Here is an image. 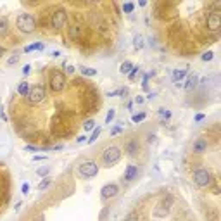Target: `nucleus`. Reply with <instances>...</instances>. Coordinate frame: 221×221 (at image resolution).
<instances>
[{"mask_svg": "<svg viewBox=\"0 0 221 221\" xmlns=\"http://www.w3.org/2000/svg\"><path fill=\"white\" fill-rule=\"evenodd\" d=\"M43 159H47V155H35L33 161H43Z\"/></svg>", "mask_w": 221, "mask_h": 221, "instance_id": "58836bf2", "label": "nucleus"}, {"mask_svg": "<svg viewBox=\"0 0 221 221\" xmlns=\"http://www.w3.org/2000/svg\"><path fill=\"white\" fill-rule=\"evenodd\" d=\"M159 116H161V118H166V119H169V118H171V112H169L168 109H164V107H161V109H159Z\"/></svg>", "mask_w": 221, "mask_h": 221, "instance_id": "393cba45", "label": "nucleus"}, {"mask_svg": "<svg viewBox=\"0 0 221 221\" xmlns=\"http://www.w3.org/2000/svg\"><path fill=\"white\" fill-rule=\"evenodd\" d=\"M21 192H23V195H28L29 193V185L28 183H23V185H21Z\"/></svg>", "mask_w": 221, "mask_h": 221, "instance_id": "7c9ffc66", "label": "nucleus"}, {"mask_svg": "<svg viewBox=\"0 0 221 221\" xmlns=\"http://www.w3.org/2000/svg\"><path fill=\"white\" fill-rule=\"evenodd\" d=\"M52 55H54V57H59V55H61V52H59V50H55V52H52Z\"/></svg>", "mask_w": 221, "mask_h": 221, "instance_id": "a18cd8bd", "label": "nucleus"}, {"mask_svg": "<svg viewBox=\"0 0 221 221\" xmlns=\"http://www.w3.org/2000/svg\"><path fill=\"white\" fill-rule=\"evenodd\" d=\"M67 35H69L71 40H80L83 36V28L78 26V24H73V26H69V29H67Z\"/></svg>", "mask_w": 221, "mask_h": 221, "instance_id": "f8f14e48", "label": "nucleus"}, {"mask_svg": "<svg viewBox=\"0 0 221 221\" xmlns=\"http://www.w3.org/2000/svg\"><path fill=\"white\" fill-rule=\"evenodd\" d=\"M145 119V114L142 112V114H135V116H131V121L133 123H140V121H144Z\"/></svg>", "mask_w": 221, "mask_h": 221, "instance_id": "cd10ccee", "label": "nucleus"}, {"mask_svg": "<svg viewBox=\"0 0 221 221\" xmlns=\"http://www.w3.org/2000/svg\"><path fill=\"white\" fill-rule=\"evenodd\" d=\"M221 28V16L218 12H212V14L207 16V29L209 31H218Z\"/></svg>", "mask_w": 221, "mask_h": 221, "instance_id": "9d476101", "label": "nucleus"}, {"mask_svg": "<svg viewBox=\"0 0 221 221\" xmlns=\"http://www.w3.org/2000/svg\"><path fill=\"white\" fill-rule=\"evenodd\" d=\"M202 119H204V114H197V116H195V121H197V123H199V121H202Z\"/></svg>", "mask_w": 221, "mask_h": 221, "instance_id": "c03bdc74", "label": "nucleus"}, {"mask_svg": "<svg viewBox=\"0 0 221 221\" xmlns=\"http://www.w3.org/2000/svg\"><path fill=\"white\" fill-rule=\"evenodd\" d=\"M137 176H138V166H135V164L126 166V169H125V180L126 182H133Z\"/></svg>", "mask_w": 221, "mask_h": 221, "instance_id": "9b49d317", "label": "nucleus"}, {"mask_svg": "<svg viewBox=\"0 0 221 221\" xmlns=\"http://www.w3.org/2000/svg\"><path fill=\"white\" fill-rule=\"evenodd\" d=\"M19 61V55H14V57H10L9 61H7V66H12V64H16Z\"/></svg>", "mask_w": 221, "mask_h": 221, "instance_id": "2f4dec72", "label": "nucleus"}, {"mask_svg": "<svg viewBox=\"0 0 221 221\" xmlns=\"http://www.w3.org/2000/svg\"><path fill=\"white\" fill-rule=\"evenodd\" d=\"M125 221H140V218L137 216V214H130V216H126Z\"/></svg>", "mask_w": 221, "mask_h": 221, "instance_id": "473e14b6", "label": "nucleus"}, {"mask_svg": "<svg viewBox=\"0 0 221 221\" xmlns=\"http://www.w3.org/2000/svg\"><path fill=\"white\" fill-rule=\"evenodd\" d=\"M118 192H119V187H118L116 183H109V185H106V187H102L100 197L104 199V200H107V199L116 197V195H118Z\"/></svg>", "mask_w": 221, "mask_h": 221, "instance_id": "1a4fd4ad", "label": "nucleus"}, {"mask_svg": "<svg viewBox=\"0 0 221 221\" xmlns=\"http://www.w3.org/2000/svg\"><path fill=\"white\" fill-rule=\"evenodd\" d=\"M173 206V197L171 195H168L166 199H163V202L157 206V209L154 211V216L155 218H164L166 214L169 212V207Z\"/></svg>", "mask_w": 221, "mask_h": 221, "instance_id": "6e6552de", "label": "nucleus"}, {"mask_svg": "<svg viewBox=\"0 0 221 221\" xmlns=\"http://www.w3.org/2000/svg\"><path fill=\"white\" fill-rule=\"evenodd\" d=\"M0 118H2L4 121H7V116L4 114V110H2V107H0Z\"/></svg>", "mask_w": 221, "mask_h": 221, "instance_id": "37998d69", "label": "nucleus"}, {"mask_svg": "<svg viewBox=\"0 0 221 221\" xmlns=\"http://www.w3.org/2000/svg\"><path fill=\"white\" fill-rule=\"evenodd\" d=\"M7 31H9V23L5 17H0V36H5Z\"/></svg>", "mask_w": 221, "mask_h": 221, "instance_id": "f3484780", "label": "nucleus"}, {"mask_svg": "<svg viewBox=\"0 0 221 221\" xmlns=\"http://www.w3.org/2000/svg\"><path fill=\"white\" fill-rule=\"evenodd\" d=\"M131 67H133V64H131L130 61H125V62L119 66V71L125 74V73H130V71H131Z\"/></svg>", "mask_w": 221, "mask_h": 221, "instance_id": "412c9836", "label": "nucleus"}, {"mask_svg": "<svg viewBox=\"0 0 221 221\" xmlns=\"http://www.w3.org/2000/svg\"><path fill=\"white\" fill-rule=\"evenodd\" d=\"M45 97H47V92L42 85H36V87L29 88V93H28V100L31 104H40V102L45 100Z\"/></svg>", "mask_w": 221, "mask_h": 221, "instance_id": "0eeeda50", "label": "nucleus"}, {"mask_svg": "<svg viewBox=\"0 0 221 221\" xmlns=\"http://www.w3.org/2000/svg\"><path fill=\"white\" fill-rule=\"evenodd\" d=\"M133 9H135V5L131 4V2H128V4H125V5H123V12H126V14H130V12H133Z\"/></svg>", "mask_w": 221, "mask_h": 221, "instance_id": "a878e982", "label": "nucleus"}, {"mask_svg": "<svg viewBox=\"0 0 221 221\" xmlns=\"http://www.w3.org/2000/svg\"><path fill=\"white\" fill-rule=\"evenodd\" d=\"M16 26L21 33H33L36 29V21L31 14L28 12H23V14L17 16V21H16Z\"/></svg>", "mask_w": 221, "mask_h": 221, "instance_id": "f257e3e1", "label": "nucleus"}, {"mask_svg": "<svg viewBox=\"0 0 221 221\" xmlns=\"http://www.w3.org/2000/svg\"><path fill=\"white\" fill-rule=\"evenodd\" d=\"M36 173H38V176H45V174L48 173V168H40Z\"/></svg>", "mask_w": 221, "mask_h": 221, "instance_id": "f704fd0d", "label": "nucleus"}, {"mask_svg": "<svg viewBox=\"0 0 221 221\" xmlns=\"http://www.w3.org/2000/svg\"><path fill=\"white\" fill-rule=\"evenodd\" d=\"M29 69H31V66H29V64H26V66L23 67V74H28V73H29Z\"/></svg>", "mask_w": 221, "mask_h": 221, "instance_id": "4c0bfd02", "label": "nucleus"}, {"mask_svg": "<svg viewBox=\"0 0 221 221\" xmlns=\"http://www.w3.org/2000/svg\"><path fill=\"white\" fill-rule=\"evenodd\" d=\"M2 54H4V48H2V47H0V55H2Z\"/></svg>", "mask_w": 221, "mask_h": 221, "instance_id": "49530a36", "label": "nucleus"}, {"mask_svg": "<svg viewBox=\"0 0 221 221\" xmlns=\"http://www.w3.org/2000/svg\"><path fill=\"white\" fill-rule=\"evenodd\" d=\"M85 138H87V137L81 135V137H78V138H76V142H78V144H81V142H85Z\"/></svg>", "mask_w": 221, "mask_h": 221, "instance_id": "79ce46f5", "label": "nucleus"}, {"mask_svg": "<svg viewBox=\"0 0 221 221\" xmlns=\"http://www.w3.org/2000/svg\"><path fill=\"white\" fill-rule=\"evenodd\" d=\"M93 125H95V123L92 119H88L87 123H85V130H93Z\"/></svg>", "mask_w": 221, "mask_h": 221, "instance_id": "72a5a7b5", "label": "nucleus"}, {"mask_svg": "<svg viewBox=\"0 0 221 221\" xmlns=\"http://www.w3.org/2000/svg\"><path fill=\"white\" fill-rule=\"evenodd\" d=\"M212 57H214V54L211 52V50H209V52H206V54H202V61H212Z\"/></svg>", "mask_w": 221, "mask_h": 221, "instance_id": "c85d7f7f", "label": "nucleus"}, {"mask_svg": "<svg viewBox=\"0 0 221 221\" xmlns=\"http://www.w3.org/2000/svg\"><path fill=\"white\" fill-rule=\"evenodd\" d=\"M114 116H116V110H114V109H110L109 112H107V116H106V125H109L110 121L114 119Z\"/></svg>", "mask_w": 221, "mask_h": 221, "instance_id": "bb28decb", "label": "nucleus"}, {"mask_svg": "<svg viewBox=\"0 0 221 221\" xmlns=\"http://www.w3.org/2000/svg\"><path fill=\"white\" fill-rule=\"evenodd\" d=\"M121 131H123V128H121V126H118V128H114V130L110 131V135H112V137H114V135H118V133H121Z\"/></svg>", "mask_w": 221, "mask_h": 221, "instance_id": "e433bc0d", "label": "nucleus"}, {"mask_svg": "<svg viewBox=\"0 0 221 221\" xmlns=\"http://www.w3.org/2000/svg\"><path fill=\"white\" fill-rule=\"evenodd\" d=\"M17 92H19V95L28 97V93H29V85H28L26 81H21V83H19V88H17Z\"/></svg>", "mask_w": 221, "mask_h": 221, "instance_id": "aec40b11", "label": "nucleus"}, {"mask_svg": "<svg viewBox=\"0 0 221 221\" xmlns=\"http://www.w3.org/2000/svg\"><path fill=\"white\" fill-rule=\"evenodd\" d=\"M126 90H116V92H109L107 93V97H114V95H119V93H125Z\"/></svg>", "mask_w": 221, "mask_h": 221, "instance_id": "c9c22d12", "label": "nucleus"}, {"mask_svg": "<svg viewBox=\"0 0 221 221\" xmlns=\"http://www.w3.org/2000/svg\"><path fill=\"white\" fill-rule=\"evenodd\" d=\"M66 71L69 73V74H73V73H74V67H73V66H66Z\"/></svg>", "mask_w": 221, "mask_h": 221, "instance_id": "a19ab883", "label": "nucleus"}, {"mask_svg": "<svg viewBox=\"0 0 221 221\" xmlns=\"http://www.w3.org/2000/svg\"><path fill=\"white\" fill-rule=\"evenodd\" d=\"M102 159H104V163H106L107 166H112V164H116L121 159V149L116 147V145H110V147H107V149L104 150Z\"/></svg>", "mask_w": 221, "mask_h": 221, "instance_id": "7ed1b4c3", "label": "nucleus"}, {"mask_svg": "<svg viewBox=\"0 0 221 221\" xmlns=\"http://www.w3.org/2000/svg\"><path fill=\"white\" fill-rule=\"evenodd\" d=\"M185 74H187V69H174V71H173V81H174V85H176L180 80H183Z\"/></svg>", "mask_w": 221, "mask_h": 221, "instance_id": "dca6fc26", "label": "nucleus"}, {"mask_svg": "<svg viewBox=\"0 0 221 221\" xmlns=\"http://www.w3.org/2000/svg\"><path fill=\"white\" fill-rule=\"evenodd\" d=\"M50 88L55 93H59V92H62L66 88V76L61 71H54L50 74Z\"/></svg>", "mask_w": 221, "mask_h": 221, "instance_id": "39448f33", "label": "nucleus"}, {"mask_svg": "<svg viewBox=\"0 0 221 221\" xmlns=\"http://www.w3.org/2000/svg\"><path fill=\"white\" fill-rule=\"evenodd\" d=\"M67 23V12L64 9H55L50 14V26H52L54 29H62L64 26H66Z\"/></svg>", "mask_w": 221, "mask_h": 221, "instance_id": "f03ea898", "label": "nucleus"}, {"mask_svg": "<svg viewBox=\"0 0 221 221\" xmlns=\"http://www.w3.org/2000/svg\"><path fill=\"white\" fill-rule=\"evenodd\" d=\"M193 182H195V185H199V187H209L212 183V176L207 169L200 168L193 173Z\"/></svg>", "mask_w": 221, "mask_h": 221, "instance_id": "423d86ee", "label": "nucleus"}, {"mask_svg": "<svg viewBox=\"0 0 221 221\" xmlns=\"http://www.w3.org/2000/svg\"><path fill=\"white\" fill-rule=\"evenodd\" d=\"M43 48H45V45L42 43V42H36V43L28 45V47L24 48V52H33V50H43Z\"/></svg>", "mask_w": 221, "mask_h": 221, "instance_id": "6ab92c4d", "label": "nucleus"}, {"mask_svg": "<svg viewBox=\"0 0 221 221\" xmlns=\"http://www.w3.org/2000/svg\"><path fill=\"white\" fill-rule=\"evenodd\" d=\"M197 81H199V78H197V74H190L188 76V80H187V85H185V90H193V88L197 87Z\"/></svg>", "mask_w": 221, "mask_h": 221, "instance_id": "2eb2a0df", "label": "nucleus"}, {"mask_svg": "<svg viewBox=\"0 0 221 221\" xmlns=\"http://www.w3.org/2000/svg\"><path fill=\"white\" fill-rule=\"evenodd\" d=\"M50 183H52V178H43V182L38 183V190H45Z\"/></svg>", "mask_w": 221, "mask_h": 221, "instance_id": "5701e85b", "label": "nucleus"}, {"mask_svg": "<svg viewBox=\"0 0 221 221\" xmlns=\"http://www.w3.org/2000/svg\"><path fill=\"white\" fill-rule=\"evenodd\" d=\"M78 171H80V174L83 178H93L99 173V164L93 163V161H85V163H81L78 166Z\"/></svg>", "mask_w": 221, "mask_h": 221, "instance_id": "20e7f679", "label": "nucleus"}, {"mask_svg": "<svg viewBox=\"0 0 221 221\" xmlns=\"http://www.w3.org/2000/svg\"><path fill=\"white\" fill-rule=\"evenodd\" d=\"M135 102H137V104H144V97H142V95H138L137 99H135Z\"/></svg>", "mask_w": 221, "mask_h": 221, "instance_id": "ea45409f", "label": "nucleus"}, {"mask_svg": "<svg viewBox=\"0 0 221 221\" xmlns=\"http://www.w3.org/2000/svg\"><path fill=\"white\" fill-rule=\"evenodd\" d=\"M206 149H207V140L199 138V140H195V142H193L192 150L195 152V154H202V152H206Z\"/></svg>", "mask_w": 221, "mask_h": 221, "instance_id": "ddd939ff", "label": "nucleus"}, {"mask_svg": "<svg viewBox=\"0 0 221 221\" xmlns=\"http://www.w3.org/2000/svg\"><path fill=\"white\" fill-rule=\"evenodd\" d=\"M138 69H140V67H137V66H133V67H131L130 74H128V76H130V80H135V76H137V73H138Z\"/></svg>", "mask_w": 221, "mask_h": 221, "instance_id": "c756f323", "label": "nucleus"}, {"mask_svg": "<svg viewBox=\"0 0 221 221\" xmlns=\"http://www.w3.org/2000/svg\"><path fill=\"white\" fill-rule=\"evenodd\" d=\"M80 71H81L83 76H97V69H93V67L81 66V67H80Z\"/></svg>", "mask_w": 221, "mask_h": 221, "instance_id": "a211bd4d", "label": "nucleus"}, {"mask_svg": "<svg viewBox=\"0 0 221 221\" xmlns=\"http://www.w3.org/2000/svg\"><path fill=\"white\" fill-rule=\"evenodd\" d=\"M133 45H135V48H142V47H144V38H142L140 35H137V36H135Z\"/></svg>", "mask_w": 221, "mask_h": 221, "instance_id": "b1692460", "label": "nucleus"}, {"mask_svg": "<svg viewBox=\"0 0 221 221\" xmlns=\"http://www.w3.org/2000/svg\"><path fill=\"white\" fill-rule=\"evenodd\" d=\"M100 131H102V128H100V126H97L95 130H93V133H92V138L88 140V144H93V142H95V140L99 138V135H100Z\"/></svg>", "mask_w": 221, "mask_h": 221, "instance_id": "4be33fe9", "label": "nucleus"}, {"mask_svg": "<svg viewBox=\"0 0 221 221\" xmlns=\"http://www.w3.org/2000/svg\"><path fill=\"white\" fill-rule=\"evenodd\" d=\"M125 150H126L128 155H135L137 152H138V144H137L135 140H130V142L125 145Z\"/></svg>", "mask_w": 221, "mask_h": 221, "instance_id": "4468645a", "label": "nucleus"}]
</instances>
